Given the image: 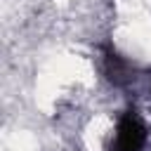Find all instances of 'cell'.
<instances>
[{
	"label": "cell",
	"instance_id": "1",
	"mask_svg": "<svg viewBox=\"0 0 151 151\" xmlns=\"http://www.w3.org/2000/svg\"><path fill=\"white\" fill-rule=\"evenodd\" d=\"M146 144V130L142 120L134 116V111H127L116 127V139L111 151H142Z\"/></svg>",
	"mask_w": 151,
	"mask_h": 151
}]
</instances>
